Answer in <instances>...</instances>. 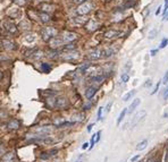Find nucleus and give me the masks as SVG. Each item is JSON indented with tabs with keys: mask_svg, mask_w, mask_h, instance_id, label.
Wrapping results in <instances>:
<instances>
[{
	"mask_svg": "<svg viewBox=\"0 0 168 162\" xmlns=\"http://www.w3.org/2000/svg\"><path fill=\"white\" fill-rule=\"evenodd\" d=\"M15 3H17V5H19V6H23V5H25V0H14Z\"/></svg>",
	"mask_w": 168,
	"mask_h": 162,
	"instance_id": "nucleus-36",
	"label": "nucleus"
},
{
	"mask_svg": "<svg viewBox=\"0 0 168 162\" xmlns=\"http://www.w3.org/2000/svg\"><path fill=\"white\" fill-rule=\"evenodd\" d=\"M110 107H111V102H110V103H108V106H107V108H106V112H109Z\"/></svg>",
	"mask_w": 168,
	"mask_h": 162,
	"instance_id": "nucleus-43",
	"label": "nucleus"
},
{
	"mask_svg": "<svg viewBox=\"0 0 168 162\" xmlns=\"http://www.w3.org/2000/svg\"><path fill=\"white\" fill-rule=\"evenodd\" d=\"M115 52H116V50H114L112 48H108V49L102 51V57H105V58H109V57H111L112 55H115Z\"/></svg>",
	"mask_w": 168,
	"mask_h": 162,
	"instance_id": "nucleus-19",
	"label": "nucleus"
},
{
	"mask_svg": "<svg viewBox=\"0 0 168 162\" xmlns=\"http://www.w3.org/2000/svg\"><path fill=\"white\" fill-rule=\"evenodd\" d=\"M41 69L42 71H44V73H50L51 71V66L49 65V64H46V62H43L41 65Z\"/></svg>",
	"mask_w": 168,
	"mask_h": 162,
	"instance_id": "nucleus-23",
	"label": "nucleus"
},
{
	"mask_svg": "<svg viewBox=\"0 0 168 162\" xmlns=\"http://www.w3.org/2000/svg\"><path fill=\"white\" fill-rule=\"evenodd\" d=\"M97 90L98 88L95 87V86H90V87L86 88V91H85V97L86 99H91L93 95L97 93Z\"/></svg>",
	"mask_w": 168,
	"mask_h": 162,
	"instance_id": "nucleus-15",
	"label": "nucleus"
},
{
	"mask_svg": "<svg viewBox=\"0 0 168 162\" xmlns=\"http://www.w3.org/2000/svg\"><path fill=\"white\" fill-rule=\"evenodd\" d=\"M19 125H21L19 121L13 119V120H10L8 123V128L9 129H18V128H19Z\"/></svg>",
	"mask_w": 168,
	"mask_h": 162,
	"instance_id": "nucleus-17",
	"label": "nucleus"
},
{
	"mask_svg": "<svg viewBox=\"0 0 168 162\" xmlns=\"http://www.w3.org/2000/svg\"><path fill=\"white\" fill-rule=\"evenodd\" d=\"M128 80H130V76H128L127 74H123V75H122V82L123 83L128 82Z\"/></svg>",
	"mask_w": 168,
	"mask_h": 162,
	"instance_id": "nucleus-32",
	"label": "nucleus"
},
{
	"mask_svg": "<svg viewBox=\"0 0 168 162\" xmlns=\"http://www.w3.org/2000/svg\"><path fill=\"white\" fill-rule=\"evenodd\" d=\"M41 34H42V39H43L44 41H50L51 39L57 34V29L50 26L44 27V29H42Z\"/></svg>",
	"mask_w": 168,
	"mask_h": 162,
	"instance_id": "nucleus-1",
	"label": "nucleus"
},
{
	"mask_svg": "<svg viewBox=\"0 0 168 162\" xmlns=\"http://www.w3.org/2000/svg\"><path fill=\"white\" fill-rule=\"evenodd\" d=\"M36 40V35L32 32H27L25 35L23 36V42L26 44H32L34 43Z\"/></svg>",
	"mask_w": 168,
	"mask_h": 162,
	"instance_id": "nucleus-7",
	"label": "nucleus"
},
{
	"mask_svg": "<svg viewBox=\"0 0 168 162\" xmlns=\"http://www.w3.org/2000/svg\"><path fill=\"white\" fill-rule=\"evenodd\" d=\"M77 39V34L73 32H64L62 33V41L64 42H72V41H75Z\"/></svg>",
	"mask_w": 168,
	"mask_h": 162,
	"instance_id": "nucleus-8",
	"label": "nucleus"
},
{
	"mask_svg": "<svg viewBox=\"0 0 168 162\" xmlns=\"http://www.w3.org/2000/svg\"><path fill=\"white\" fill-rule=\"evenodd\" d=\"M139 159H140V155H135V156H133L132 159H131V161H132V162H135V161H138Z\"/></svg>",
	"mask_w": 168,
	"mask_h": 162,
	"instance_id": "nucleus-37",
	"label": "nucleus"
},
{
	"mask_svg": "<svg viewBox=\"0 0 168 162\" xmlns=\"http://www.w3.org/2000/svg\"><path fill=\"white\" fill-rule=\"evenodd\" d=\"M55 162H60V161H55Z\"/></svg>",
	"mask_w": 168,
	"mask_h": 162,
	"instance_id": "nucleus-50",
	"label": "nucleus"
},
{
	"mask_svg": "<svg viewBox=\"0 0 168 162\" xmlns=\"http://www.w3.org/2000/svg\"><path fill=\"white\" fill-rule=\"evenodd\" d=\"M126 113H127V109H123V111L121 112V115H119V117H118V119H117V125H119L122 121H123V119H124Z\"/></svg>",
	"mask_w": 168,
	"mask_h": 162,
	"instance_id": "nucleus-24",
	"label": "nucleus"
},
{
	"mask_svg": "<svg viewBox=\"0 0 168 162\" xmlns=\"http://www.w3.org/2000/svg\"><path fill=\"white\" fill-rule=\"evenodd\" d=\"M165 3H168V0H165Z\"/></svg>",
	"mask_w": 168,
	"mask_h": 162,
	"instance_id": "nucleus-49",
	"label": "nucleus"
},
{
	"mask_svg": "<svg viewBox=\"0 0 168 162\" xmlns=\"http://www.w3.org/2000/svg\"><path fill=\"white\" fill-rule=\"evenodd\" d=\"M101 57H102V50L100 49H93L88 55V58L91 60H97V59H100Z\"/></svg>",
	"mask_w": 168,
	"mask_h": 162,
	"instance_id": "nucleus-6",
	"label": "nucleus"
},
{
	"mask_svg": "<svg viewBox=\"0 0 168 162\" xmlns=\"http://www.w3.org/2000/svg\"><path fill=\"white\" fill-rule=\"evenodd\" d=\"M154 162H157V161H154Z\"/></svg>",
	"mask_w": 168,
	"mask_h": 162,
	"instance_id": "nucleus-52",
	"label": "nucleus"
},
{
	"mask_svg": "<svg viewBox=\"0 0 168 162\" xmlns=\"http://www.w3.org/2000/svg\"><path fill=\"white\" fill-rule=\"evenodd\" d=\"M165 19L166 21H168V16H165Z\"/></svg>",
	"mask_w": 168,
	"mask_h": 162,
	"instance_id": "nucleus-48",
	"label": "nucleus"
},
{
	"mask_svg": "<svg viewBox=\"0 0 168 162\" xmlns=\"http://www.w3.org/2000/svg\"><path fill=\"white\" fill-rule=\"evenodd\" d=\"M88 147H89V143H84V144L82 145V149H83V150H86Z\"/></svg>",
	"mask_w": 168,
	"mask_h": 162,
	"instance_id": "nucleus-41",
	"label": "nucleus"
},
{
	"mask_svg": "<svg viewBox=\"0 0 168 162\" xmlns=\"http://www.w3.org/2000/svg\"><path fill=\"white\" fill-rule=\"evenodd\" d=\"M3 26L5 27V29H6V31H8L9 33H15V32H16V26H15L12 22L5 21L3 23Z\"/></svg>",
	"mask_w": 168,
	"mask_h": 162,
	"instance_id": "nucleus-13",
	"label": "nucleus"
},
{
	"mask_svg": "<svg viewBox=\"0 0 168 162\" xmlns=\"http://www.w3.org/2000/svg\"><path fill=\"white\" fill-rule=\"evenodd\" d=\"M73 1L75 3H83L84 1H85V0H73Z\"/></svg>",
	"mask_w": 168,
	"mask_h": 162,
	"instance_id": "nucleus-42",
	"label": "nucleus"
},
{
	"mask_svg": "<svg viewBox=\"0 0 168 162\" xmlns=\"http://www.w3.org/2000/svg\"><path fill=\"white\" fill-rule=\"evenodd\" d=\"M157 52H158V50H152L151 51V56H156Z\"/></svg>",
	"mask_w": 168,
	"mask_h": 162,
	"instance_id": "nucleus-45",
	"label": "nucleus"
},
{
	"mask_svg": "<svg viewBox=\"0 0 168 162\" xmlns=\"http://www.w3.org/2000/svg\"><path fill=\"white\" fill-rule=\"evenodd\" d=\"M42 10H44V12H52L53 9H55V7L52 6V5H43V6L41 7Z\"/></svg>",
	"mask_w": 168,
	"mask_h": 162,
	"instance_id": "nucleus-26",
	"label": "nucleus"
},
{
	"mask_svg": "<svg viewBox=\"0 0 168 162\" xmlns=\"http://www.w3.org/2000/svg\"><path fill=\"white\" fill-rule=\"evenodd\" d=\"M19 27L21 29H29L30 27V23L27 21H23V22H21V24H19Z\"/></svg>",
	"mask_w": 168,
	"mask_h": 162,
	"instance_id": "nucleus-30",
	"label": "nucleus"
},
{
	"mask_svg": "<svg viewBox=\"0 0 168 162\" xmlns=\"http://www.w3.org/2000/svg\"><path fill=\"white\" fill-rule=\"evenodd\" d=\"M66 50H69V49H75V45H72V44H69V45H67V47H65Z\"/></svg>",
	"mask_w": 168,
	"mask_h": 162,
	"instance_id": "nucleus-39",
	"label": "nucleus"
},
{
	"mask_svg": "<svg viewBox=\"0 0 168 162\" xmlns=\"http://www.w3.org/2000/svg\"><path fill=\"white\" fill-rule=\"evenodd\" d=\"M147 146H148V141H147V139H144V141L140 142L139 144L136 145V150H138V151H142V150H144Z\"/></svg>",
	"mask_w": 168,
	"mask_h": 162,
	"instance_id": "nucleus-21",
	"label": "nucleus"
},
{
	"mask_svg": "<svg viewBox=\"0 0 168 162\" xmlns=\"http://www.w3.org/2000/svg\"><path fill=\"white\" fill-rule=\"evenodd\" d=\"M39 16H40V18H41L42 22H49L50 21V18H49V16H48L47 14H40Z\"/></svg>",
	"mask_w": 168,
	"mask_h": 162,
	"instance_id": "nucleus-29",
	"label": "nucleus"
},
{
	"mask_svg": "<svg viewBox=\"0 0 168 162\" xmlns=\"http://www.w3.org/2000/svg\"><path fill=\"white\" fill-rule=\"evenodd\" d=\"M140 103H141V100H140V99H135V100L132 102V104L130 106V108H128L127 112H130V113H131V112H133L134 110L136 109V108H138V107H139Z\"/></svg>",
	"mask_w": 168,
	"mask_h": 162,
	"instance_id": "nucleus-16",
	"label": "nucleus"
},
{
	"mask_svg": "<svg viewBox=\"0 0 168 162\" xmlns=\"http://www.w3.org/2000/svg\"><path fill=\"white\" fill-rule=\"evenodd\" d=\"M8 16L12 18H21L22 17V10L19 8H10L8 10Z\"/></svg>",
	"mask_w": 168,
	"mask_h": 162,
	"instance_id": "nucleus-10",
	"label": "nucleus"
},
{
	"mask_svg": "<svg viewBox=\"0 0 168 162\" xmlns=\"http://www.w3.org/2000/svg\"><path fill=\"white\" fill-rule=\"evenodd\" d=\"M86 21H88V18H85V17H75L74 18V22L76 24H79V25H82V24H85L86 23Z\"/></svg>",
	"mask_w": 168,
	"mask_h": 162,
	"instance_id": "nucleus-22",
	"label": "nucleus"
},
{
	"mask_svg": "<svg viewBox=\"0 0 168 162\" xmlns=\"http://www.w3.org/2000/svg\"><path fill=\"white\" fill-rule=\"evenodd\" d=\"M102 107H100L99 108V110H98V120H100L101 118H102Z\"/></svg>",
	"mask_w": 168,
	"mask_h": 162,
	"instance_id": "nucleus-34",
	"label": "nucleus"
},
{
	"mask_svg": "<svg viewBox=\"0 0 168 162\" xmlns=\"http://www.w3.org/2000/svg\"><path fill=\"white\" fill-rule=\"evenodd\" d=\"M13 160H14V155H13V153L6 154V155L3 156V162H13Z\"/></svg>",
	"mask_w": 168,
	"mask_h": 162,
	"instance_id": "nucleus-27",
	"label": "nucleus"
},
{
	"mask_svg": "<svg viewBox=\"0 0 168 162\" xmlns=\"http://www.w3.org/2000/svg\"><path fill=\"white\" fill-rule=\"evenodd\" d=\"M151 84H152V83H151V81L149 80V81H147V83L144 84V86L145 87H149V86H151Z\"/></svg>",
	"mask_w": 168,
	"mask_h": 162,
	"instance_id": "nucleus-40",
	"label": "nucleus"
},
{
	"mask_svg": "<svg viewBox=\"0 0 168 162\" xmlns=\"http://www.w3.org/2000/svg\"><path fill=\"white\" fill-rule=\"evenodd\" d=\"M135 93H136V91H134V90H133V91H131V92H128L127 94H125L124 97H123V101H128L131 97H133V95L135 94Z\"/></svg>",
	"mask_w": 168,
	"mask_h": 162,
	"instance_id": "nucleus-25",
	"label": "nucleus"
},
{
	"mask_svg": "<svg viewBox=\"0 0 168 162\" xmlns=\"http://www.w3.org/2000/svg\"><path fill=\"white\" fill-rule=\"evenodd\" d=\"M160 9H161V7H159V8L157 9V12H156V15H159V13L161 12V10H160Z\"/></svg>",
	"mask_w": 168,
	"mask_h": 162,
	"instance_id": "nucleus-47",
	"label": "nucleus"
},
{
	"mask_svg": "<svg viewBox=\"0 0 168 162\" xmlns=\"http://www.w3.org/2000/svg\"><path fill=\"white\" fill-rule=\"evenodd\" d=\"M159 85H160V82L159 83H157V85H156V87H154V92H152V94H154L157 91H158V88H159Z\"/></svg>",
	"mask_w": 168,
	"mask_h": 162,
	"instance_id": "nucleus-38",
	"label": "nucleus"
},
{
	"mask_svg": "<svg viewBox=\"0 0 168 162\" xmlns=\"http://www.w3.org/2000/svg\"><path fill=\"white\" fill-rule=\"evenodd\" d=\"M34 132L38 133V134H41V135H47V134H50L53 132V128L51 126H43V127H36Z\"/></svg>",
	"mask_w": 168,
	"mask_h": 162,
	"instance_id": "nucleus-9",
	"label": "nucleus"
},
{
	"mask_svg": "<svg viewBox=\"0 0 168 162\" xmlns=\"http://www.w3.org/2000/svg\"><path fill=\"white\" fill-rule=\"evenodd\" d=\"M92 9V3H89V1H84L83 3H81L80 6L77 7L76 12L79 15H86L91 12Z\"/></svg>",
	"mask_w": 168,
	"mask_h": 162,
	"instance_id": "nucleus-3",
	"label": "nucleus"
},
{
	"mask_svg": "<svg viewBox=\"0 0 168 162\" xmlns=\"http://www.w3.org/2000/svg\"><path fill=\"white\" fill-rule=\"evenodd\" d=\"M3 47L6 48L7 50H13V49H15V44L13 41H9V40H3Z\"/></svg>",
	"mask_w": 168,
	"mask_h": 162,
	"instance_id": "nucleus-20",
	"label": "nucleus"
},
{
	"mask_svg": "<svg viewBox=\"0 0 168 162\" xmlns=\"http://www.w3.org/2000/svg\"><path fill=\"white\" fill-rule=\"evenodd\" d=\"M92 127H93V124H90V125H89V126H88V132H89V133L91 132Z\"/></svg>",
	"mask_w": 168,
	"mask_h": 162,
	"instance_id": "nucleus-44",
	"label": "nucleus"
},
{
	"mask_svg": "<svg viewBox=\"0 0 168 162\" xmlns=\"http://www.w3.org/2000/svg\"><path fill=\"white\" fill-rule=\"evenodd\" d=\"M72 118H73V123H75V121H81L84 119V115H83V113H79V115L74 116V117H72Z\"/></svg>",
	"mask_w": 168,
	"mask_h": 162,
	"instance_id": "nucleus-28",
	"label": "nucleus"
},
{
	"mask_svg": "<svg viewBox=\"0 0 168 162\" xmlns=\"http://www.w3.org/2000/svg\"><path fill=\"white\" fill-rule=\"evenodd\" d=\"M29 142H32V143H53L55 139L50 138L48 136H36V137L30 138Z\"/></svg>",
	"mask_w": 168,
	"mask_h": 162,
	"instance_id": "nucleus-4",
	"label": "nucleus"
},
{
	"mask_svg": "<svg viewBox=\"0 0 168 162\" xmlns=\"http://www.w3.org/2000/svg\"><path fill=\"white\" fill-rule=\"evenodd\" d=\"M145 113H147V112H145L144 110H141V111L138 112V113H136V115L132 118V120H131V127L133 128V127L135 126V125H138V123H139V121L141 120L142 118L144 117Z\"/></svg>",
	"mask_w": 168,
	"mask_h": 162,
	"instance_id": "nucleus-5",
	"label": "nucleus"
},
{
	"mask_svg": "<svg viewBox=\"0 0 168 162\" xmlns=\"http://www.w3.org/2000/svg\"><path fill=\"white\" fill-rule=\"evenodd\" d=\"M162 83H164V84H167L168 83V71H166L165 76H164V78H162Z\"/></svg>",
	"mask_w": 168,
	"mask_h": 162,
	"instance_id": "nucleus-35",
	"label": "nucleus"
},
{
	"mask_svg": "<svg viewBox=\"0 0 168 162\" xmlns=\"http://www.w3.org/2000/svg\"><path fill=\"white\" fill-rule=\"evenodd\" d=\"M52 102L48 101V103L50 104L51 107H56V108H66L68 106V100L66 97H56V99H52Z\"/></svg>",
	"mask_w": 168,
	"mask_h": 162,
	"instance_id": "nucleus-2",
	"label": "nucleus"
},
{
	"mask_svg": "<svg viewBox=\"0 0 168 162\" xmlns=\"http://www.w3.org/2000/svg\"><path fill=\"white\" fill-rule=\"evenodd\" d=\"M99 27V23L98 22H95V19H90V21L86 23L85 25V29H88V31H91V32H93V31H95V29Z\"/></svg>",
	"mask_w": 168,
	"mask_h": 162,
	"instance_id": "nucleus-11",
	"label": "nucleus"
},
{
	"mask_svg": "<svg viewBox=\"0 0 168 162\" xmlns=\"http://www.w3.org/2000/svg\"><path fill=\"white\" fill-rule=\"evenodd\" d=\"M76 162H81V161H76Z\"/></svg>",
	"mask_w": 168,
	"mask_h": 162,
	"instance_id": "nucleus-51",
	"label": "nucleus"
},
{
	"mask_svg": "<svg viewBox=\"0 0 168 162\" xmlns=\"http://www.w3.org/2000/svg\"><path fill=\"white\" fill-rule=\"evenodd\" d=\"M118 35H119V32H117V31H114V29H110V31H108V32L105 33V36H106L107 39L117 38Z\"/></svg>",
	"mask_w": 168,
	"mask_h": 162,
	"instance_id": "nucleus-18",
	"label": "nucleus"
},
{
	"mask_svg": "<svg viewBox=\"0 0 168 162\" xmlns=\"http://www.w3.org/2000/svg\"><path fill=\"white\" fill-rule=\"evenodd\" d=\"M62 45H64V41H62V39H58V38H53V39H51V41H50V47L52 48V49H56V48L62 47Z\"/></svg>",
	"mask_w": 168,
	"mask_h": 162,
	"instance_id": "nucleus-12",
	"label": "nucleus"
},
{
	"mask_svg": "<svg viewBox=\"0 0 168 162\" xmlns=\"http://www.w3.org/2000/svg\"><path fill=\"white\" fill-rule=\"evenodd\" d=\"M168 44V39H164V40H162V42H161V44H160V49H164V48L166 47V45H167Z\"/></svg>",
	"mask_w": 168,
	"mask_h": 162,
	"instance_id": "nucleus-33",
	"label": "nucleus"
},
{
	"mask_svg": "<svg viewBox=\"0 0 168 162\" xmlns=\"http://www.w3.org/2000/svg\"><path fill=\"white\" fill-rule=\"evenodd\" d=\"M157 29H152V31H151L150 33H149V39H150V40H152V39H154L156 38V35H157Z\"/></svg>",
	"mask_w": 168,
	"mask_h": 162,
	"instance_id": "nucleus-31",
	"label": "nucleus"
},
{
	"mask_svg": "<svg viewBox=\"0 0 168 162\" xmlns=\"http://www.w3.org/2000/svg\"><path fill=\"white\" fill-rule=\"evenodd\" d=\"M90 107H91V103H88V104H85V106H84V109H89Z\"/></svg>",
	"mask_w": 168,
	"mask_h": 162,
	"instance_id": "nucleus-46",
	"label": "nucleus"
},
{
	"mask_svg": "<svg viewBox=\"0 0 168 162\" xmlns=\"http://www.w3.org/2000/svg\"><path fill=\"white\" fill-rule=\"evenodd\" d=\"M79 57H80V53L77 52V51H74V52H69L64 55L62 59H65V60H76V59H79Z\"/></svg>",
	"mask_w": 168,
	"mask_h": 162,
	"instance_id": "nucleus-14",
	"label": "nucleus"
}]
</instances>
